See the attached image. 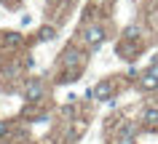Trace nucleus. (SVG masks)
<instances>
[{"instance_id": "1a4fd4ad", "label": "nucleus", "mask_w": 158, "mask_h": 144, "mask_svg": "<svg viewBox=\"0 0 158 144\" xmlns=\"http://www.w3.org/2000/svg\"><path fill=\"white\" fill-rule=\"evenodd\" d=\"M56 37V29L54 27H43L40 29V40H54Z\"/></svg>"}, {"instance_id": "4468645a", "label": "nucleus", "mask_w": 158, "mask_h": 144, "mask_svg": "<svg viewBox=\"0 0 158 144\" xmlns=\"http://www.w3.org/2000/svg\"><path fill=\"white\" fill-rule=\"evenodd\" d=\"M48 3H62V0H48Z\"/></svg>"}, {"instance_id": "6e6552de", "label": "nucleus", "mask_w": 158, "mask_h": 144, "mask_svg": "<svg viewBox=\"0 0 158 144\" xmlns=\"http://www.w3.org/2000/svg\"><path fill=\"white\" fill-rule=\"evenodd\" d=\"M134 131H137V126L129 120V123H123V126L118 128V136H134Z\"/></svg>"}, {"instance_id": "9d476101", "label": "nucleus", "mask_w": 158, "mask_h": 144, "mask_svg": "<svg viewBox=\"0 0 158 144\" xmlns=\"http://www.w3.org/2000/svg\"><path fill=\"white\" fill-rule=\"evenodd\" d=\"M134 37H139V27H129L126 29V40H134Z\"/></svg>"}, {"instance_id": "0eeeda50", "label": "nucleus", "mask_w": 158, "mask_h": 144, "mask_svg": "<svg viewBox=\"0 0 158 144\" xmlns=\"http://www.w3.org/2000/svg\"><path fill=\"white\" fill-rule=\"evenodd\" d=\"M142 123H145L148 128L158 126V107H148V110L142 112Z\"/></svg>"}, {"instance_id": "f257e3e1", "label": "nucleus", "mask_w": 158, "mask_h": 144, "mask_svg": "<svg viewBox=\"0 0 158 144\" xmlns=\"http://www.w3.org/2000/svg\"><path fill=\"white\" fill-rule=\"evenodd\" d=\"M137 83H139L142 91H156L158 88V64H153L150 69H145V72L137 77Z\"/></svg>"}, {"instance_id": "39448f33", "label": "nucleus", "mask_w": 158, "mask_h": 144, "mask_svg": "<svg viewBox=\"0 0 158 144\" xmlns=\"http://www.w3.org/2000/svg\"><path fill=\"white\" fill-rule=\"evenodd\" d=\"M62 64H64V67H81V64H83V56L75 51V48H67V51L62 53Z\"/></svg>"}, {"instance_id": "ddd939ff", "label": "nucleus", "mask_w": 158, "mask_h": 144, "mask_svg": "<svg viewBox=\"0 0 158 144\" xmlns=\"http://www.w3.org/2000/svg\"><path fill=\"white\" fill-rule=\"evenodd\" d=\"M32 24V16H22V27H30Z\"/></svg>"}, {"instance_id": "f8f14e48", "label": "nucleus", "mask_w": 158, "mask_h": 144, "mask_svg": "<svg viewBox=\"0 0 158 144\" xmlns=\"http://www.w3.org/2000/svg\"><path fill=\"white\" fill-rule=\"evenodd\" d=\"M6 134H8V123H6V120H0V139H3Z\"/></svg>"}, {"instance_id": "f03ea898", "label": "nucleus", "mask_w": 158, "mask_h": 144, "mask_svg": "<svg viewBox=\"0 0 158 144\" xmlns=\"http://www.w3.org/2000/svg\"><path fill=\"white\" fill-rule=\"evenodd\" d=\"M83 40L89 43L91 48H97V45H102V43H105V29H102L99 24L86 27V29H83Z\"/></svg>"}, {"instance_id": "9b49d317", "label": "nucleus", "mask_w": 158, "mask_h": 144, "mask_svg": "<svg viewBox=\"0 0 158 144\" xmlns=\"http://www.w3.org/2000/svg\"><path fill=\"white\" fill-rule=\"evenodd\" d=\"M115 144H137V142H134V136H118Z\"/></svg>"}, {"instance_id": "20e7f679", "label": "nucleus", "mask_w": 158, "mask_h": 144, "mask_svg": "<svg viewBox=\"0 0 158 144\" xmlns=\"http://www.w3.org/2000/svg\"><path fill=\"white\" fill-rule=\"evenodd\" d=\"M89 96H91V99H97V102H107L110 96H113V83H110V80L97 83V88H94V91H89Z\"/></svg>"}, {"instance_id": "423d86ee", "label": "nucleus", "mask_w": 158, "mask_h": 144, "mask_svg": "<svg viewBox=\"0 0 158 144\" xmlns=\"http://www.w3.org/2000/svg\"><path fill=\"white\" fill-rule=\"evenodd\" d=\"M0 43H3L6 48H19V45H22V35L19 32H6L0 37Z\"/></svg>"}, {"instance_id": "7ed1b4c3", "label": "nucleus", "mask_w": 158, "mask_h": 144, "mask_svg": "<svg viewBox=\"0 0 158 144\" xmlns=\"http://www.w3.org/2000/svg\"><path fill=\"white\" fill-rule=\"evenodd\" d=\"M43 93H46L43 83L38 80V77H32V80L27 83V88H24V99H27V102H40V99H43Z\"/></svg>"}]
</instances>
